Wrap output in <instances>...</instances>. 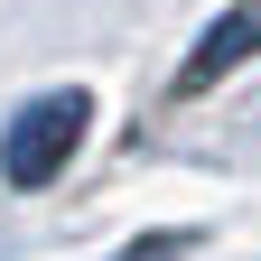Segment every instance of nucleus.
Instances as JSON below:
<instances>
[{
	"label": "nucleus",
	"mask_w": 261,
	"mask_h": 261,
	"mask_svg": "<svg viewBox=\"0 0 261 261\" xmlns=\"http://www.w3.org/2000/svg\"><path fill=\"white\" fill-rule=\"evenodd\" d=\"M84 140V93H47V103H28L10 121V149H0V168H10V187H47L65 159H75Z\"/></svg>",
	"instance_id": "f257e3e1"
},
{
	"label": "nucleus",
	"mask_w": 261,
	"mask_h": 261,
	"mask_svg": "<svg viewBox=\"0 0 261 261\" xmlns=\"http://www.w3.org/2000/svg\"><path fill=\"white\" fill-rule=\"evenodd\" d=\"M252 38H261V10H233L224 28H205V47H196V65L177 75V93H196L205 75H224V65H243V56H252Z\"/></svg>",
	"instance_id": "f03ea898"
}]
</instances>
